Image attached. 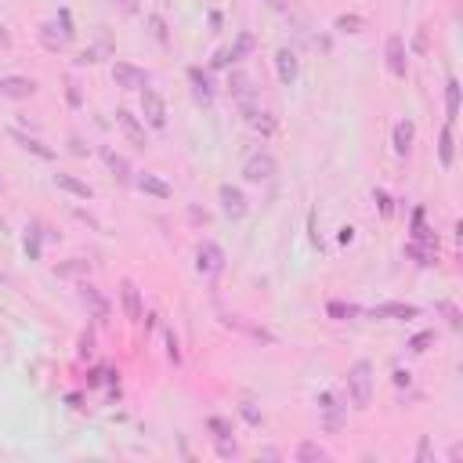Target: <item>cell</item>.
I'll use <instances>...</instances> for the list:
<instances>
[{
	"instance_id": "cell-1",
	"label": "cell",
	"mask_w": 463,
	"mask_h": 463,
	"mask_svg": "<svg viewBox=\"0 0 463 463\" xmlns=\"http://www.w3.org/2000/svg\"><path fill=\"white\" fill-rule=\"evenodd\" d=\"M347 394H351V402H355V409H370V402H373V365L365 358H358L347 370Z\"/></svg>"
},
{
	"instance_id": "cell-2",
	"label": "cell",
	"mask_w": 463,
	"mask_h": 463,
	"mask_svg": "<svg viewBox=\"0 0 463 463\" xmlns=\"http://www.w3.org/2000/svg\"><path fill=\"white\" fill-rule=\"evenodd\" d=\"M275 170H279L275 156H271L268 149H257V152H250V156H246V163H243V178H246L250 185H264V181L275 178Z\"/></svg>"
},
{
	"instance_id": "cell-3",
	"label": "cell",
	"mask_w": 463,
	"mask_h": 463,
	"mask_svg": "<svg viewBox=\"0 0 463 463\" xmlns=\"http://www.w3.org/2000/svg\"><path fill=\"white\" fill-rule=\"evenodd\" d=\"M141 116H145V123L152 131H163L167 127V102L156 87H141Z\"/></svg>"
},
{
	"instance_id": "cell-4",
	"label": "cell",
	"mask_w": 463,
	"mask_h": 463,
	"mask_svg": "<svg viewBox=\"0 0 463 463\" xmlns=\"http://www.w3.org/2000/svg\"><path fill=\"white\" fill-rule=\"evenodd\" d=\"M384 55H388V69H391V76L406 80V73H409V51H406V40L398 37V33H391L388 44H384Z\"/></svg>"
},
{
	"instance_id": "cell-5",
	"label": "cell",
	"mask_w": 463,
	"mask_h": 463,
	"mask_svg": "<svg viewBox=\"0 0 463 463\" xmlns=\"http://www.w3.org/2000/svg\"><path fill=\"white\" fill-rule=\"evenodd\" d=\"M196 268L203 271V275H217V271L225 268V250H221L217 243H210V239H203L199 250H196Z\"/></svg>"
},
{
	"instance_id": "cell-6",
	"label": "cell",
	"mask_w": 463,
	"mask_h": 463,
	"mask_svg": "<svg viewBox=\"0 0 463 463\" xmlns=\"http://www.w3.org/2000/svg\"><path fill=\"white\" fill-rule=\"evenodd\" d=\"M37 94V80L29 76H0V98H11V102H26Z\"/></svg>"
},
{
	"instance_id": "cell-7",
	"label": "cell",
	"mask_w": 463,
	"mask_h": 463,
	"mask_svg": "<svg viewBox=\"0 0 463 463\" xmlns=\"http://www.w3.org/2000/svg\"><path fill=\"white\" fill-rule=\"evenodd\" d=\"M113 80H116V87H123V91H141V87H149V73L138 69V66H131V62H116V66H113Z\"/></svg>"
},
{
	"instance_id": "cell-8",
	"label": "cell",
	"mask_w": 463,
	"mask_h": 463,
	"mask_svg": "<svg viewBox=\"0 0 463 463\" xmlns=\"http://www.w3.org/2000/svg\"><path fill=\"white\" fill-rule=\"evenodd\" d=\"M116 123H120L123 138L131 141L134 149H145V145H149V138H145V123H141L134 113H127V109H120V113H116Z\"/></svg>"
},
{
	"instance_id": "cell-9",
	"label": "cell",
	"mask_w": 463,
	"mask_h": 463,
	"mask_svg": "<svg viewBox=\"0 0 463 463\" xmlns=\"http://www.w3.org/2000/svg\"><path fill=\"white\" fill-rule=\"evenodd\" d=\"M217 199H221V210H225L228 217H246V210H250V203H246V196L239 192L235 185H221L217 188Z\"/></svg>"
},
{
	"instance_id": "cell-10",
	"label": "cell",
	"mask_w": 463,
	"mask_h": 463,
	"mask_svg": "<svg viewBox=\"0 0 463 463\" xmlns=\"http://www.w3.org/2000/svg\"><path fill=\"white\" fill-rule=\"evenodd\" d=\"M373 318H394V323H406V318H417L420 308L417 305H406V300H388V305H376L370 308Z\"/></svg>"
},
{
	"instance_id": "cell-11",
	"label": "cell",
	"mask_w": 463,
	"mask_h": 463,
	"mask_svg": "<svg viewBox=\"0 0 463 463\" xmlns=\"http://www.w3.org/2000/svg\"><path fill=\"white\" fill-rule=\"evenodd\" d=\"M188 84H192V94H196L199 105L214 102V80H210V73H203L199 66H192V69H188Z\"/></svg>"
},
{
	"instance_id": "cell-12",
	"label": "cell",
	"mask_w": 463,
	"mask_h": 463,
	"mask_svg": "<svg viewBox=\"0 0 463 463\" xmlns=\"http://www.w3.org/2000/svg\"><path fill=\"white\" fill-rule=\"evenodd\" d=\"M120 297H123V315L131 318V323H141V293H138V286L131 282V279H123L120 282Z\"/></svg>"
},
{
	"instance_id": "cell-13",
	"label": "cell",
	"mask_w": 463,
	"mask_h": 463,
	"mask_svg": "<svg viewBox=\"0 0 463 463\" xmlns=\"http://www.w3.org/2000/svg\"><path fill=\"white\" fill-rule=\"evenodd\" d=\"M412 138H417V123H412V120H398V123H394V131H391V145H394V152H398V156H409Z\"/></svg>"
},
{
	"instance_id": "cell-14",
	"label": "cell",
	"mask_w": 463,
	"mask_h": 463,
	"mask_svg": "<svg viewBox=\"0 0 463 463\" xmlns=\"http://www.w3.org/2000/svg\"><path fill=\"white\" fill-rule=\"evenodd\" d=\"M297 55L290 51V47H282V51H275V73H279V84L290 87L293 80H297Z\"/></svg>"
},
{
	"instance_id": "cell-15",
	"label": "cell",
	"mask_w": 463,
	"mask_h": 463,
	"mask_svg": "<svg viewBox=\"0 0 463 463\" xmlns=\"http://www.w3.org/2000/svg\"><path fill=\"white\" fill-rule=\"evenodd\" d=\"M134 185H138L145 196H156V199H170V196H174V188H170L167 181H159L156 174H138Z\"/></svg>"
},
{
	"instance_id": "cell-16",
	"label": "cell",
	"mask_w": 463,
	"mask_h": 463,
	"mask_svg": "<svg viewBox=\"0 0 463 463\" xmlns=\"http://www.w3.org/2000/svg\"><path fill=\"white\" fill-rule=\"evenodd\" d=\"M37 37H40V44L47 47V51H62V47L69 44V37L62 33V26H58V22H44V26L37 29Z\"/></svg>"
},
{
	"instance_id": "cell-17",
	"label": "cell",
	"mask_w": 463,
	"mask_h": 463,
	"mask_svg": "<svg viewBox=\"0 0 463 463\" xmlns=\"http://www.w3.org/2000/svg\"><path fill=\"white\" fill-rule=\"evenodd\" d=\"M55 185L62 188V192H69V196H76V199H91V196H94V188H91L87 181H80V178H73V174H55Z\"/></svg>"
},
{
	"instance_id": "cell-18",
	"label": "cell",
	"mask_w": 463,
	"mask_h": 463,
	"mask_svg": "<svg viewBox=\"0 0 463 463\" xmlns=\"http://www.w3.org/2000/svg\"><path fill=\"white\" fill-rule=\"evenodd\" d=\"M406 257H412V261H417L420 268H427V264H435V261H438V246L412 243V239H409V243H406Z\"/></svg>"
},
{
	"instance_id": "cell-19",
	"label": "cell",
	"mask_w": 463,
	"mask_h": 463,
	"mask_svg": "<svg viewBox=\"0 0 463 463\" xmlns=\"http://www.w3.org/2000/svg\"><path fill=\"white\" fill-rule=\"evenodd\" d=\"M453 156H456V141H453V123H445V127H442V134H438V159H442V167H445V170L453 167Z\"/></svg>"
},
{
	"instance_id": "cell-20",
	"label": "cell",
	"mask_w": 463,
	"mask_h": 463,
	"mask_svg": "<svg viewBox=\"0 0 463 463\" xmlns=\"http://www.w3.org/2000/svg\"><path fill=\"white\" fill-rule=\"evenodd\" d=\"M80 300H84V305L91 308V315L94 318H105L109 315V305H105V297L94 290V286H80Z\"/></svg>"
},
{
	"instance_id": "cell-21",
	"label": "cell",
	"mask_w": 463,
	"mask_h": 463,
	"mask_svg": "<svg viewBox=\"0 0 463 463\" xmlns=\"http://www.w3.org/2000/svg\"><path fill=\"white\" fill-rule=\"evenodd\" d=\"M102 159H105V167L116 174V181H123V185H127V181H134V178H131V167H127V159H123L120 152H113V149H102Z\"/></svg>"
},
{
	"instance_id": "cell-22",
	"label": "cell",
	"mask_w": 463,
	"mask_h": 463,
	"mask_svg": "<svg viewBox=\"0 0 463 463\" xmlns=\"http://www.w3.org/2000/svg\"><path fill=\"white\" fill-rule=\"evenodd\" d=\"M11 138L19 141L26 152H33V156H40V159H55V149H47L40 138H29V134H22V131H11Z\"/></svg>"
},
{
	"instance_id": "cell-23",
	"label": "cell",
	"mask_w": 463,
	"mask_h": 463,
	"mask_svg": "<svg viewBox=\"0 0 463 463\" xmlns=\"http://www.w3.org/2000/svg\"><path fill=\"white\" fill-rule=\"evenodd\" d=\"M228 87H232V98H235L239 105H246V102H253V87H250V76H246V73H232V80H228Z\"/></svg>"
},
{
	"instance_id": "cell-24",
	"label": "cell",
	"mask_w": 463,
	"mask_h": 463,
	"mask_svg": "<svg viewBox=\"0 0 463 463\" xmlns=\"http://www.w3.org/2000/svg\"><path fill=\"white\" fill-rule=\"evenodd\" d=\"M456 116H460V80L449 76V84H445V120L456 123Z\"/></svg>"
},
{
	"instance_id": "cell-25",
	"label": "cell",
	"mask_w": 463,
	"mask_h": 463,
	"mask_svg": "<svg viewBox=\"0 0 463 463\" xmlns=\"http://www.w3.org/2000/svg\"><path fill=\"white\" fill-rule=\"evenodd\" d=\"M318 409H323V417H326V430H341V406H337V398L323 394V398H318Z\"/></svg>"
},
{
	"instance_id": "cell-26",
	"label": "cell",
	"mask_w": 463,
	"mask_h": 463,
	"mask_svg": "<svg viewBox=\"0 0 463 463\" xmlns=\"http://www.w3.org/2000/svg\"><path fill=\"white\" fill-rule=\"evenodd\" d=\"M293 456H297L300 463H318V460H326V449H323L318 442H300Z\"/></svg>"
},
{
	"instance_id": "cell-27",
	"label": "cell",
	"mask_w": 463,
	"mask_h": 463,
	"mask_svg": "<svg viewBox=\"0 0 463 463\" xmlns=\"http://www.w3.org/2000/svg\"><path fill=\"white\" fill-rule=\"evenodd\" d=\"M246 123L253 127V131H261V134H271V131H275V120H271L268 113H261V109H250V113H246Z\"/></svg>"
},
{
	"instance_id": "cell-28",
	"label": "cell",
	"mask_w": 463,
	"mask_h": 463,
	"mask_svg": "<svg viewBox=\"0 0 463 463\" xmlns=\"http://www.w3.org/2000/svg\"><path fill=\"white\" fill-rule=\"evenodd\" d=\"M326 315H329V318H355V315H362V308H358V305H344V300H329V305H326Z\"/></svg>"
},
{
	"instance_id": "cell-29",
	"label": "cell",
	"mask_w": 463,
	"mask_h": 463,
	"mask_svg": "<svg viewBox=\"0 0 463 463\" xmlns=\"http://www.w3.org/2000/svg\"><path fill=\"white\" fill-rule=\"evenodd\" d=\"M228 51H232V58H235V62H243V58L253 51V33H239V37H235V44L228 47Z\"/></svg>"
},
{
	"instance_id": "cell-30",
	"label": "cell",
	"mask_w": 463,
	"mask_h": 463,
	"mask_svg": "<svg viewBox=\"0 0 463 463\" xmlns=\"http://www.w3.org/2000/svg\"><path fill=\"white\" fill-rule=\"evenodd\" d=\"M430 344H435V329H424V333H417V337L409 341V351H412V355H424Z\"/></svg>"
},
{
	"instance_id": "cell-31",
	"label": "cell",
	"mask_w": 463,
	"mask_h": 463,
	"mask_svg": "<svg viewBox=\"0 0 463 463\" xmlns=\"http://www.w3.org/2000/svg\"><path fill=\"white\" fill-rule=\"evenodd\" d=\"M333 26H337L341 33H358L362 19H358V15H337V22H333Z\"/></svg>"
},
{
	"instance_id": "cell-32",
	"label": "cell",
	"mask_w": 463,
	"mask_h": 463,
	"mask_svg": "<svg viewBox=\"0 0 463 463\" xmlns=\"http://www.w3.org/2000/svg\"><path fill=\"white\" fill-rule=\"evenodd\" d=\"M217 456H221V460H235V456H239V445L232 442V435L217 438Z\"/></svg>"
},
{
	"instance_id": "cell-33",
	"label": "cell",
	"mask_w": 463,
	"mask_h": 463,
	"mask_svg": "<svg viewBox=\"0 0 463 463\" xmlns=\"http://www.w3.org/2000/svg\"><path fill=\"white\" fill-rule=\"evenodd\" d=\"M149 29H152V37L159 44H167V22H163V15H149Z\"/></svg>"
},
{
	"instance_id": "cell-34",
	"label": "cell",
	"mask_w": 463,
	"mask_h": 463,
	"mask_svg": "<svg viewBox=\"0 0 463 463\" xmlns=\"http://www.w3.org/2000/svg\"><path fill=\"white\" fill-rule=\"evenodd\" d=\"M29 235H26V253H29V257H40V228H26Z\"/></svg>"
},
{
	"instance_id": "cell-35",
	"label": "cell",
	"mask_w": 463,
	"mask_h": 463,
	"mask_svg": "<svg viewBox=\"0 0 463 463\" xmlns=\"http://www.w3.org/2000/svg\"><path fill=\"white\" fill-rule=\"evenodd\" d=\"M373 199H376V206H380V217H391V214H394V203H391V196L384 192V188H376Z\"/></svg>"
},
{
	"instance_id": "cell-36",
	"label": "cell",
	"mask_w": 463,
	"mask_h": 463,
	"mask_svg": "<svg viewBox=\"0 0 463 463\" xmlns=\"http://www.w3.org/2000/svg\"><path fill=\"white\" fill-rule=\"evenodd\" d=\"M206 424H210V430H214V438H225V435H232V424H228L225 417H210V420H206Z\"/></svg>"
},
{
	"instance_id": "cell-37",
	"label": "cell",
	"mask_w": 463,
	"mask_h": 463,
	"mask_svg": "<svg viewBox=\"0 0 463 463\" xmlns=\"http://www.w3.org/2000/svg\"><path fill=\"white\" fill-rule=\"evenodd\" d=\"M210 66H214V69H232V66H235V58H232V51H228V47H221V51L214 55V62H210Z\"/></svg>"
},
{
	"instance_id": "cell-38",
	"label": "cell",
	"mask_w": 463,
	"mask_h": 463,
	"mask_svg": "<svg viewBox=\"0 0 463 463\" xmlns=\"http://www.w3.org/2000/svg\"><path fill=\"white\" fill-rule=\"evenodd\" d=\"M80 271H87V261H84V257H73L69 264L58 268V275H80Z\"/></svg>"
},
{
	"instance_id": "cell-39",
	"label": "cell",
	"mask_w": 463,
	"mask_h": 463,
	"mask_svg": "<svg viewBox=\"0 0 463 463\" xmlns=\"http://www.w3.org/2000/svg\"><path fill=\"white\" fill-rule=\"evenodd\" d=\"M58 26H62V33H66L69 40L76 37V29H73V19H69V11H66V8H62V11H58Z\"/></svg>"
},
{
	"instance_id": "cell-40",
	"label": "cell",
	"mask_w": 463,
	"mask_h": 463,
	"mask_svg": "<svg viewBox=\"0 0 463 463\" xmlns=\"http://www.w3.org/2000/svg\"><path fill=\"white\" fill-rule=\"evenodd\" d=\"M167 358H170V362H181V351H178V337H174V333H167Z\"/></svg>"
},
{
	"instance_id": "cell-41",
	"label": "cell",
	"mask_w": 463,
	"mask_h": 463,
	"mask_svg": "<svg viewBox=\"0 0 463 463\" xmlns=\"http://www.w3.org/2000/svg\"><path fill=\"white\" fill-rule=\"evenodd\" d=\"M391 380H394V388H409V384H412V373H409V370H394Z\"/></svg>"
},
{
	"instance_id": "cell-42",
	"label": "cell",
	"mask_w": 463,
	"mask_h": 463,
	"mask_svg": "<svg viewBox=\"0 0 463 463\" xmlns=\"http://www.w3.org/2000/svg\"><path fill=\"white\" fill-rule=\"evenodd\" d=\"M442 311H445V318H449V326L453 329H460V311H456V305H438Z\"/></svg>"
},
{
	"instance_id": "cell-43",
	"label": "cell",
	"mask_w": 463,
	"mask_h": 463,
	"mask_svg": "<svg viewBox=\"0 0 463 463\" xmlns=\"http://www.w3.org/2000/svg\"><path fill=\"white\" fill-rule=\"evenodd\" d=\"M412 51L424 55L427 51V29H417V40H412Z\"/></svg>"
},
{
	"instance_id": "cell-44",
	"label": "cell",
	"mask_w": 463,
	"mask_h": 463,
	"mask_svg": "<svg viewBox=\"0 0 463 463\" xmlns=\"http://www.w3.org/2000/svg\"><path fill=\"white\" fill-rule=\"evenodd\" d=\"M243 417H246V424H253V427H257V424H261V412H257V409H253V406H243Z\"/></svg>"
},
{
	"instance_id": "cell-45",
	"label": "cell",
	"mask_w": 463,
	"mask_h": 463,
	"mask_svg": "<svg viewBox=\"0 0 463 463\" xmlns=\"http://www.w3.org/2000/svg\"><path fill=\"white\" fill-rule=\"evenodd\" d=\"M427 456H430V442L420 438V445H417V460H427Z\"/></svg>"
},
{
	"instance_id": "cell-46",
	"label": "cell",
	"mask_w": 463,
	"mask_h": 463,
	"mask_svg": "<svg viewBox=\"0 0 463 463\" xmlns=\"http://www.w3.org/2000/svg\"><path fill=\"white\" fill-rule=\"evenodd\" d=\"M116 4H120L127 15H134V11H138V0H116Z\"/></svg>"
},
{
	"instance_id": "cell-47",
	"label": "cell",
	"mask_w": 463,
	"mask_h": 463,
	"mask_svg": "<svg viewBox=\"0 0 463 463\" xmlns=\"http://www.w3.org/2000/svg\"><path fill=\"white\" fill-rule=\"evenodd\" d=\"M80 102H84V98H80V87L69 84V105H80Z\"/></svg>"
},
{
	"instance_id": "cell-48",
	"label": "cell",
	"mask_w": 463,
	"mask_h": 463,
	"mask_svg": "<svg viewBox=\"0 0 463 463\" xmlns=\"http://www.w3.org/2000/svg\"><path fill=\"white\" fill-rule=\"evenodd\" d=\"M264 4H268L271 11H286V0H264Z\"/></svg>"
},
{
	"instance_id": "cell-49",
	"label": "cell",
	"mask_w": 463,
	"mask_h": 463,
	"mask_svg": "<svg viewBox=\"0 0 463 463\" xmlns=\"http://www.w3.org/2000/svg\"><path fill=\"white\" fill-rule=\"evenodd\" d=\"M69 145H73V152H76V156H84V152H87V149H84V141H80V138H73Z\"/></svg>"
},
{
	"instance_id": "cell-50",
	"label": "cell",
	"mask_w": 463,
	"mask_h": 463,
	"mask_svg": "<svg viewBox=\"0 0 463 463\" xmlns=\"http://www.w3.org/2000/svg\"><path fill=\"white\" fill-rule=\"evenodd\" d=\"M355 239V228H341V243H351Z\"/></svg>"
},
{
	"instance_id": "cell-51",
	"label": "cell",
	"mask_w": 463,
	"mask_h": 463,
	"mask_svg": "<svg viewBox=\"0 0 463 463\" xmlns=\"http://www.w3.org/2000/svg\"><path fill=\"white\" fill-rule=\"evenodd\" d=\"M8 44H11V33H8L4 26H0V47H8Z\"/></svg>"
}]
</instances>
